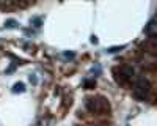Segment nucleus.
<instances>
[{
	"instance_id": "nucleus-1",
	"label": "nucleus",
	"mask_w": 157,
	"mask_h": 126,
	"mask_svg": "<svg viewBox=\"0 0 157 126\" xmlns=\"http://www.w3.org/2000/svg\"><path fill=\"white\" fill-rule=\"evenodd\" d=\"M149 92H151L149 82H148L145 77H140V79L137 81V84H135V93H137V96L146 98V96L149 95Z\"/></svg>"
},
{
	"instance_id": "nucleus-2",
	"label": "nucleus",
	"mask_w": 157,
	"mask_h": 126,
	"mask_svg": "<svg viewBox=\"0 0 157 126\" xmlns=\"http://www.w3.org/2000/svg\"><path fill=\"white\" fill-rule=\"evenodd\" d=\"M145 35L149 36V38H154L155 36V21H154V18L148 22V25L145 27Z\"/></svg>"
},
{
	"instance_id": "nucleus-3",
	"label": "nucleus",
	"mask_w": 157,
	"mask_h": 126,
	"mask_svg": "<svg viewBox=\"0 0 157 126\" xmlns=\"http://www.w3.org/2000/svg\"><path fill=\"white\" fill-rule=\"evenodd\" d=\"M24 90H25V85H24L22 82L16 84V85H14V88H13V92H16V93H17V92H24Z\"/></svg>"
},
{
	"instance_id": "nucleus-4",
	"label": "nucleus",
	"mask_w": 157,
	"mask_h": 126,
	"mask_svg": "<svg viewBox=\"0 0 157 126\" xmlns=\"http://www.w3.org/2000/svg\"><path fill=\"white\" fill-rule=\"evenodd\" d=\"M5 25H6V27H10V29H13V27H16V21H6Z\"/></svg>"
},
{
	"instance_id": "nucleus-5",
	"label": "nucleus",
	"mask_w": 157,
	"mask_h": 126,
	"mask_svg": "<svg viewBox=\"0 0 157 126\" xmlns=\"http://www.w3.org/2000/svg\"><path fill=\"white\" fill-rule=\"evenodd\" d=\"M121 49H124V46H120V47H110V49H109V52L113 54V52H118V50H121Z\"/></svg>"
},
{
	"instance_id": "nucleus-6",
	"label": "nucleus",
	"mask_w": 157,
	"mask_h": 126,
	"mask_svg": "<svg viewBox=\"0 0 157 126\" xmlns=\"http://www.w3.org/2000/svg\"><path fill=\"white\" fill-rule=\"evenodd\" d=\"M14 0H0V5H11Z\"/></svg>"
},
{
	"instance_id": "nucleus-7",
	"label": "nucleus",
	"mask_w": 157,
	"mask_h": 126,
	"mask_svg": "<svg viewBox=\"0 0 157 126\" xmlns=\"http://www.w3.org/2000/svg\"><path fill=\"white\" fill-rule=\"evenodd\" d=\"M36 126H47V121H39Z\"/></svg>"
}]
</instances>
